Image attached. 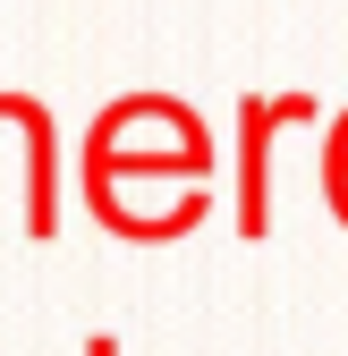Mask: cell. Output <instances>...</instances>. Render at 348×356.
<instances>
[{
    "label": "cell",
    "instance_id": "6da1fadb",
    "mask_svg": "<svg viewBox=\"0 0 348 356\" xmlns=\"http://www.w3.org/2000/svg\"><path fill=\"white\" fill-rule=\"evenodd\" d=\"M212 178V127L179 94H119L77 145V195L102 212L127 187H204Z\"/></svg>",
    "mask_w": 348,
    "mask_h": 356
},
{
    "label": "cell",
    "instance_id": "7a4b0ae2",
    "mask_svg": "<svg viewBox=\"0 0 348 356\" xmlns=\"http://www.w3.org/2000/svg\"><path fill=\"white\" fill-rule=\"evenodd\" d=\"M323 102L315 94H246L238 102V229L264 238L272 229V136L306 127Z\"/></svg>",
    "mask_w": 348,
    "mask_h": 356
},
{
    "label": "cell",
    "instance_id": "3957f363",
    "mask_svg": "<svg viewBox=\"0 0 348 356\" xmlns=\"http://www.w3.org/2000/svg\"><path fill=\"white\" fill-rule=\"evenodd\" d=\"M0 102H9L17 136H26V204H17V220H26V238H60V187H68L77 170H60L52 102H42V94H0Z\"/></svg>",
    "mask_w": 348,
    "mask_h": 356
},
{
    "label": "cell",
    "instance_id": "277c9868",
    "mask_svg": "<svg viewBox=\"0 0 348 356\" xmlns=\"http://www.w3.org/2000/svg\"><path fill=\"white\" fill-rule=\"evenodd\" d=\"M323 204L340 212V229H348V111L331 119V136H323Z\"/></svg>",
    "mask_w": 348,
    "mask_h": 356
},
{
    "label": "cell",
    "instance_id": "5b68a950",
    "mask_svg": "<svg viewBox=\"0 0 348 356\" xmlns=\"http://www.w3.org/2000/svg\"><path fill=\"white\" fill-rule=\"evenodd\" d=\"M77 356H119V339H111V331H94V339H85Z\"/></svg>",
    "mask_w": 348,
    "mask_h": 356
}]
</instances>
